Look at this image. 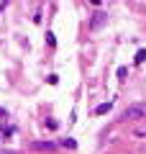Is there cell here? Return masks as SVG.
<instances>
[{
	"mask_svg": "<svg viewBox=\"0 0 146 154\" xmlns=\"http://www.w3.org/2000/svg\"><path fill=\"white\" fill-rule=\"evenodd\" d=\"M62 146H67V149H77V141H75V139H72V136H67V139H62Z\"/></svg>",
	"mask_w": 146,
	"mask_h": 154,
	"instance_id": "277c9868",
	"label": "cell"
},
{
	"mask_svg": "<svg viewBox=\"0 0 146 154\" xmlns=\"http://www.w3.org/2000/svg\"><path fill=\"white\" fill-rule=\"evenodd\" d=\"M115 75H118V80H126V75H128V69H126V67H118V72H115Z\"/></svg>",
	"mask_w": 146,
	"mask_h": 154,
	"instance_id": "52a82bcc",
	"label": "cell"
},
{
	"mask_svg": "<svg viewBox=\"0 0 146 154\" xmlns=\"http://www.w3.org/2000/svg\"><path fill=\"white\" fill-rule=\"evenodd\" d=\"M46 44H49V46H54V44H56V38H54V33H46Z\"/></svg>",
	"mask_w": 146,
	"mask_h": 154,
	"instance_id": "ba28073f",
	"label": "cell"
},
{
	"mask_svg": "<svg viewBox=\"0 0 146 154\" xmlns=\"http://www.w3.org/2000/svg\"><path fill=\"white\" fill-rule=\"evenodd\" d=\"M144 116H146V105H144V103H138V105H131V108H126L123 121H141Z\"/></svg>",
	"mask_w": 146,
	"mask_h": 154,
	"instance_id": "6da1fadb",
	"label": "cell"
},
{
	"mask_svg": "<svg viewBox=\"0 0 146 154\" xmlns=\"http://www.w3.org/2000/svg\"><path fill=\"white\" fill-rule=\"evenodd\" d=\"M0 11H5V3H0Z\"/></svg>",
	"mask_w": 146,
	"mask_h": 154,
	"instance_id": "9c48e42d",
	"label": "cell"
},
{
	"mask_svg": "<svg viewBox=\"0 0 146 154\" xmlns=\"http://www.w3.org/2000/svg\"><path fill=\"white\" fill-rule=\"evenodd\" d=\"M36 149H54V141H36Z\"/></svg>",
	"mask_w": 146,
	"mask_h": 154,
	"instance_id": "8992f818",
	"label": "cell"
},
{
	"mask_svg": "<svg viewBox=\"0 0 146 154\" xmlns=\"http://www.w3.org/2000/svg\"><path fill=\"white\" fill-rule=\"evenodd\" d=\"M136 64H141V62H146V49H138V51H136Z\"/></svg>",
	"mask_w": 146,
	"mask_h": 154,
	"instance_id": "5b68a950",
	"label": "cell"
},
{
	"mask_svg": "<svg viewBox=\"0 0 146 154\" xmlns=\"http://www.w3.org/2000/svg\"><path fill=\"white\" fill-rule=\"evenodd\" d=\"M105 23H108V13H103V11L92 13V21H90V28H92V31H97V28H103Z\"/></svg>",
	"mask_w": 146,
	"mask_h": 154,
	"instance_id": "7a4b0ae2",
	"label": "cell"
},
{
	"mask_svg": "<svg viewBox=\"0 0 146 154\" xmlns=\"http://www.w3.org/2000/svg\"><path fill=\"white\" fill-rule=\"evenodd\" d=\"M110 108H113V103H110V100H108V103H100V105L95 108V116H105V113H110Z\"/></svg>",
	"mask_w": 146,
	"mask_h": 154,
	"instance_id": "3957f363",
	"label": "cell"
}]
</instances>
